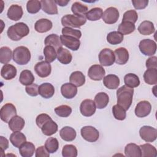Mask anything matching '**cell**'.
<instances>
[{
	"label": "cell",
	"mask_w": 157,
	"mask_h": 157,
	"mask_svg": "<svg viewBox=\"0 0 157 157\" xmlns=\"http://www.w3.org/2000/svg\"><path fill=\"white\" fill-rule=\"evenodd\" d=\"M151 110V104L147 101H140L136 105L134 110L135 115L139 118L148 116Z\"/></svg>",
	"instance_id": "4fadbf2b"
},
{
	"label": "cell",
	"mask_w": 157,
	"mask_h": 157,
	"mask_svg": "<svg viewBox=\"0 0 157 157\" xmlns=\"http://www.w3.org/2000/svg\"><path fill=\"white\" fill-rule=\"evenodd\" d=\"M94 101L98 109H102L107 105L109 101V98L105 93L100 92L95 96Z\"/></svg>",
	"instance_id": "d6a6232c"
},
{
	"label": "cell",
	"mask_w": 157,
	"mask_h": 157,
	"mask_svg": "<svg viewBox=\"0 0 157 157\" xmlns=\"http://www.w3.org/2000/svg\"><path fill=\"white\" fill-rule=\"evenodd\" d=\"M62 156L63 157H76L77 150L74 145H66L62 149Z\"/></svg>",
	"instance_id": "7dc6e473"
},
{
	"label": "cell",
	"mask_w": 157,
	"mask_h": 157,
	"mask_svg": "<svg viewBox=\"0 0 157 157\" xmlns=\"http://www.w3.org/2000/svg\"><path fill=\"white\" fill-rule=\"evenodd\" d=\"M124 37L118 31H112L107 35V42L112 45H117L122 42Z\"/></svg>",
	"instance_id": "ab89813d"
},
{
	"label": "cell",
	"mask_w": 157,
	"mask_h": 157,
	"mask_svg": "<svg viewBox=\"0 0 157 157\" xmlns=\"http://www.w3.org/2000/svg\"><path fill=\"white\" fill-rule=\"evenodd\" d=\"M55 1L56 4L57 5H59V6L63 7V6H66L69 3V1L68 0L67 1H66V0H55Z\"/></svg>",
	"instance_id": "91938a15"
},
{
	"label": "cell",
	"mask_w": 157,
	"mask_h": 157,
	"mask_svg": "<svg viewBox=\"0 0 157 157\" xmlns=\"http://www.w3.org/2000/svg\"><path fill=\"white\" fill-rule=\"evenodd\" d=\"M36 157H49L50 153L47 151L45 146H40L36 150Z\"/></svg>",
	"instance_id": "9f6ffc18"
},
{
	"label": "cell",
	"mask_w": 157,
	"mask_h": 157,
	"mask_svg": "<svg viewBox=\"0 0 157 157\" xmlns=\"http://www.w3.org/2000/svg\"><path fill=\"white\" fill-rule=\"evenodd\" d=\"M103 11L100 7H94L88 11L86 18L90 21L99 20L102 16Z\"/></svg>",
	"instance_id": "b9f144b4"
},
{
	"label": "cell",
	"mask_w": 157,
	"mask_h": 157,
	"mask_svg": "<svg viewBox=\"0 0 157 157\" xmlns=\"http://www.w3.org/2000/svg\"><path fill=\"white\" fill-rule=\"evenodd\" d=\"M25 121L24 119L17 115L13 117L8 123L9 129L13 132L22 130L25 126Z\"/></svg>",
	"instance_id": "44dd1931"
},
{
	"label": "cell",
	"mask_w": 157,
	"mask_h": 157,
	"mask_svg": "<svg viewBox=\"0 0 157 157\" xmlns=\"http://www.w3.org/2000/svg\"><path fill=\"white\" fill-rule=\"evenodd\" d=\"M16 115V108L15 105L11 103L4 104L0 110L1 119L5 123H9L10 119Z\"/></svg>",
	"instance_id": "9c48e42d"
},
{
	"label": "cell",
	"mask_w": 157,
	"mask_h": 157,
	"mask_svg": "<svg viewBox=\"0 0 157 157\" xmlns=\"http://www.w3.org/2000/svg\"><path fill=\"white\" fill-rule=\"evenodd\" d=\"M96 106L91 99H85L83 100L80 105V111L82 115L85 117H91L96 112Z\"/></svg>",
	"instance_id": "8fae6325"
},
{
	"label": "cell",
	"mask_w": 157,
	"mask_h": 157,
	"mask_svg": "<svg viewBox=\"0 0 157 157\" xmlns=\"http://www.w3.org/2000/svg\"><path fill=\"white\" fill-rule=\"evenodd\" d=\"M13 61L19 65H25L28 63L31 59V52L25 46H20L15 48L12 53Z\"/></svg>",
	"instance_id": "3957f363"
},
{
	"label": "cell",
	"mask_w": 157,
	"mask_h": 157,
	"mask_svg": "<svg viewBox=\"0 0 157 157\" xmlns=\"http://www.w3.org/2000/svg\"><path fill=\"white\" fill-rule=\"evenodd\" d=\"M52 22L47 18H41L38 20L35 25V30L39 33H44L50 31L52 28Z\"/></svg>",
	"instance_id": "ffe728a7"
},
{
	"label": "cell",
	"mask_w": 157,
	"mask_h": 157,
	"mask_svg": "<svg viewBox=\"0 0 157 157\" xmlns=\"http://www.w3.org/2000/svg\"><path fill=\"white\" fill-rule=\"evenodd\" d=\"M144 79L148 85H156L157 83V69H148L144 74Z\"/></svg>",
	"instance_id": "e575fe53"
},
{
	"label": "cell",
	"mask_w": 157,
	"mask_h": 157,
	"mask_svg": "<svg viewBox=\"0 0 157 157\" xmlns=\"http://www.w3.org/2000/svg\"><path fill=\"white\" fill-rule=\"evenodd\" d=\"M69 81L76 86H81L85 83V76L80 71H74L71 74Z\"/></svg>",
	"instance_id": "836d02e7"
},
{
	"label": "cell",
	"mask_w": 157,
	"mask_h": 157,
	"mask_svg": "<svg viewBox=\"0 0 157 157\" xmlns=\"http://www.w3.org/2000/svg\"><path fill=\"white\" fill-rule=\"evenodd\" d=\"M71 10L74 15L78 17H85L88 12V7L80 2H75L72 4Z\"/></svg>",
	"instance_id": "74e56055"
},
{
	"label": "cell",
	"mask_w": 157,
	"mask_h": 157,
	"mask_svg": "<svg viewBox=\"0 0 157 157\" xmlns=\"http://www.w3.org/2000/svg\"><path fill=\"white\" fill-rule=\"evenodd\" d=\"M35 152V146L31 142H25L19 147V153L23 157H31Z\"/></svg>",
	"instance_id": "4316f807"
},
{
	"label": "cell",
	"mask_w": 157,
	"mask_h": 157,
	"mask_svg": "<svg viewBox=\"0 0 157 157\" xmlns=\"http://www.w3.org/2000/svg\"><path fill=\"white\" fill-rule=\"evenodd\" d=\"M139 32L144 36H148L153 34L155 31L153 23L150 21H144L137 28Z\"/></svg>",
	"instance_id": "4dcf8cb0"
},
{
	"label": "cell",
	"mask_w": 157,
	"mask_h": 157,
	"mask_svg": "<svg viewBox=\"0 0 157 157\" xmlns=\"http://www.w3.org/2000/svg\"><path fill=\"white\" fill-rule=\"evenodd\" d=\"M82 137L89 142H94L99 137V132L98 129L91 126H85L82 128L80 131Z\"/></svg>",
	"instance_id": "8992f818"
},
{
	"label": "cell",
	"mask_w": 157,
	"mask_h": 157,
	"mask_svg": "<svg viewBox=\"0 0 157 157\" xmlns=\"http://www.w3.org/2000/svg\"><path fill=\"white\" fill-rule=\"evenodd\" d=\"M61 32H62V35L74 37L78 39H79L82 36V33L80 30L74 29L72 28L64 27L63 28Z\"/></svg>",
	"instance_id": "816d5d0a"
},
{
	"label": "cell",
	"mask_w": 157,
	"mask_h": 157,
	"mask_svg": "<svg viewBox=\"0 0 157 157\" xmlns=\"http://www.w3.org/2000/svg\"><path fill=\"white\" fill-rule=\"evenodd\" d=\"M29 33V29L26 24L19 22L10 26L7 31L8 37L13 41H18L26 36Z\"/></svg>",
	"instance_id": "7a4b0ae2"
},
{
	"label": "cell",
	"mask_w": 157,
	"mask_h": 157,
	"mask_svg": "<svg viewBox=\"0 0 157 157\" xmlns=\"http://www.w3.org/2000/svg\"><path fill=\"white\" fill-rule=\"evenodd\" d=\"M115 61L120 65L125 64L129 59V52L124 47H120L114 52Z\"/></svg>",
	"instance_id": "2e32d148"
},
{
	"label": "cell",
	"mask_w": 157,
	"mask_h": 157,
	"mask_svg": "<svg viewBox=\"0 0 157 157\" xmlns=\"http://www.w3.org/2000/svg\"><path fill=\"white\" fill-rule=\"evenodd\" d=\"M56 114L61 117H67L72 113V109L67 105H61L55 109Z\"/></svg>",
	"instance_id": "681fc988"
},
{
	"label": "cell",
	"mask_w": 157,
	"mask_h": 157,
	"mask_svg": "<svg viewBox=\"0 0 157 157\" xmlns=\"http://www.w3.org/2000/svg\"><path fill=\"white\" fill-rule=\"evenodd\" d=\"M141 151V156L142 157H156L157 156V150L156 148L150 144H145L140 145Z\"/></svg>",
	"instance_id": "d590c367"
},
{
	"label": "cell",
	"mask_w": 157,
	"mask_h": 157,
	"mask_svg": "<svg viewBox=\"0 0 157 157\" xmlns=\"http://www.w3.org/2000/svg\"><path fill=\"white\" fill-rule=\"evenodd\" d=\"M40 129L44 135L50 136L55 134L57 132L58 125L54 121L52 120V119H50L45 122L42 125Z\"/></svg>",
	"instance_id": "83f0119b"
},
{
	"label": "cell",
	"mask_w": 157,
	"mask_h": 157,
	"mask_svg": "<svg viewBox=\"0 0 157 157\" xmlns=\"http://www.w3.org/2000/svg\"><path fill=\"white\" fill-rule=\"evenodd\" d=\"M10 141L15 147L19 148L26 141V138L20 131H14L10 136Z\"/></svg>",
	"instance_id": "f546056e"
},
{
	"label": "cell",
	"mask_w": 157,
	"mask_h": 157,
	"mask_svg": "<svg viewBox=\"0 0 157 157\" xmlns=\"http://www.w3.org/2000/svg\"><path fill=\"white\" fill-rule=\"evenodd\" d=\"M86 21L85 17H78L75 15L67 14L61 18V24L64 27L80 28Z\"/></svg>",
	"instance_id": "277c9868"
},
{
	"label": "cell",
	"mask_w": 157,
	"mask_h": 157,
	"mask_svg": "<svg viewBox=\"0 0 157 157\" xmlns=\"http://www.w3.org/2000/svg\"><path fill=\"white\" fill-rule=\"evenodd\" d=\"M55 93V88L50 83H42L39 87V94L44 98L49 99Z\"/></svg>",
	"instance_id": "cb8c5ba5"
},
{
	"label": "cell",
	"mask_w": 157,
	"mask_h": 157,
	"mask_svg": "<svg viewBox=\"0 0 157 157\" xmlns=\"http://www.w3.org/2000/svg\"><path fill=\"white\" fill-rule=\"evenodd\" d=\"M99 61L101 66H112L115 62L114 52L109 48L102 49L99 54Z\"/></svg>",
	"instance_id": "ba28073f"
},
{
	"label": "cell",
	"mask_w": 157,
	"mask_h": 157,
	"mask_svg": "<svg viewBox=\"0 0 157 157\" xmlns=\"http://www.w3.org/2000/svg\"><path fill=\"white\" fill-rule=\"evenodd\" d=\"M112 113L115 118L118 120H124L126 117V110L118 104L113 106Z\"/></svg>",
	"instance_id": "c3c4849f"
},
{
	"label": "cell",
	"mask_w": 157,
	"mask_h": 157,
	"mask_svg": "<svg viewBox=\"0 0 157 157\" xmlns=\"http://www.w3.org/2000/svg\"><path fill=\"white\" fill-rule=\"evenodd\" d=\"M34 76L33 75L32 72L29 70H23L20 73L19 77V82L23 85H29L33 83L34 81Z\"/></svg>",
	"instance_id": "8d00e7d4"
},
{
	"label": "cell",
	"mask_w": 157,
	"mask_h": 157,
	"mask_svg": "<svg viewBox=\"0 0 157 157\" xmlns=\"http://www.w3.org/2000/svg\"><path fill=\"white\" fill-rule=\"evenodd\" d=\"M132 3L136 9L140 10L145 9L148 4V0H132Z\"/></svg>",
	"instance_id": "11a10c76"
},
{
	"label": "cell",
	"mask_w": 157,
	"mask_h": 157,
	"mask_svg": "<svg viewBox=\"0 0 157 157\" xmlns=\"http://www.w3.org/2000/svg\"><path fill=\"white\" fill-rule=\"evenodd\" d=\"M42 10L47 14L55 15L58 13L57 4L54 0L40 1Z\"/></svg>",
	"instance_id": "7402d4cb"
},
{
	"label": "cell",
	"mask_w": 157,
	"mask_h": 157,
	"mask_svg": "<svg viewBox=\"0 0 157 157\" xmlns=\"http://www.w3.org/2000/svg\"><path fill=\"white\" fill-rule=\"evenodd\" d=\"M44 54L45 61L49 63L54 61L56 58V52L55 49L50 45H47L44 47Z\"/></svg>",
	"instance_id": "ee69618b"
},
{
	"label": "cell",
	"mask_w": 157,
	"mask_h": 157,
	"mask_svg": "<svg viewBox=\"0 0 157 157\" xmlns=\"http://www.w3.org/2000/svg\"><path fill=\"white\" fill-rule=\"evenodd\" d=\"M42 7L41 2L37 0H30L27 2L26 9L29 13H37Z\"/></svg>",
	"instance_id": "bcb514c9"
},
{
	"label": "cell",
	"mask_w": 157,
	"mask_h": 157,
	"mask_svg": "<svg viewBox=\"0 0 157 157\" xmlns=\"http://www.w3.org/2000/svg\"><path fill=\"white\" fill-rule=\"evenodd\" d=\"M135 29L136 27L134 24L126 21H122L118 28V31L123 35L129 34L134 32Z\"/></svg>",
	"instance_id": "60d3db41"
},
{
	"label": "cell",
	"mask_w": 157,
	"mask_h": 157,
	"mask_svg": "<svg viewBox=\"0 0 157 157\" xmlns=\"http://www.w3.org/2000/svg\"><path fill=\"white\" fill-rule=\"evenodd\" d=\"M124 154L128 157H141V151L139 145L130 143L124 148Z\"/></svg>",
	"instance_id": "f1b7e54d"
},
{
	"label": "cell",
	"mask_w": 157,
	"mask_h": 157,
	"mask_svg": "<svg viewBox=\"0 0 157 157\" xmlns=\"http://www.w3.org/2000/svg\"><path fill=\"white\" fill-rule=\"evenodd\" d=\"M124 82L126 86L129 88H136L140 85V80L139 77L135 74L129 73L124 75Z\"/></svg>",
	"instance_id": "f35d334b"
},
{
	"label": "cell",
	"mask_w": 157,
	"mask_h": 157,
	"mask_svg": "<svg viewBox=\"0 0 157 157\" xmlns=\"http://www.w3.org/2000/svg\"><path fill=\"white\" fill-rule=\"evenodd\" d=\"M157 58L156 56H151L147 59L146 61V67L147 69H157Z\"/></svg>",
	"instance_id": "6f0895ef"
},
{
	"label": "cell",
	"mask_w": 157,
	"mask_h": 157,
	"mask_svg": "<svg viewBox=\"0 0 157 157\" xmlns=\"http://www.w3.org/2000/svg\"><path fill=\"white\" fill-rule=\"evenodd\" d=\"M12 50L8 47H2L0 48V62L2 64H7L10 61L12 56Z\"/></svg>",
	"instance_id": "7bdbcfd3"
},
{
	"label": "cell",
	"mask_w": 157,
	"mask_h": 157,
	"mask_svg": "<svg viewBox=\"0 0 157 157\" xmlns=\"http://www.w3.org/2000/svg\"><path fill=\"white\" fill-rule=\"evenodd\" d=\"M0 147L2 152H4L9 147V141L3 136L0 137Z\"/></svg>",
	"instance_id": "680465c9"
},
{
	"label": "cell",
	"mask_w": 157,
	"mask_h": 157,
	"mask_svg": "<svg viewBox=\"0 0 157 157\" xmlns=\"http://www.w3.org/2000/svg\"><path fill=\"white\" fill-rule=\"evenodd\" d=\"M61 138L64 141L71 142L74 140L76 137L75 130L70 126H64L59 131Z\"/></svg>",
	"instance_id": "484cf974"
},
{
	"label": "cell",
	"mask_w": 157,
	"mask_h": 157,
	"mask_svg": "<svg viewBox=\"0 0 157 157\" xmlns=\"http://www.w3.org/2000/svg\"><path fill=\"white\" fill-rule=\"evenodd\" d=\"M61 93L62 96L66 99H72L74 98L77 93L76 86L71 83H64L61 87Z\"/></svg>",
	"instance_id": "e0dca14e"
},
{
	"label": "cell",
	"mask_w": 157,
	"mask_h": 157,
	"mask_svg": "<svg viewBox=\"0 0 157 157\" xmlns=\"http://www.w3.org/2000/svg\"><path fill=\"white\" fill-rule=\"evenodd\" d=\"M45 147L50 153H53L58 150L59 142L56 138L49 137L45 141Z\"/></svg>",
	"instance_id": "f6af8a7d"
},
{
	"label": "cell",
	"mask_w": 157,
	"mask_h": 157,
	"mask_svg": "<svg viewBox=\"0 0 157 157\" xmlns=\"http://www.w3.org/2000/svg\"><path fill=\"white\" fill-rule=\"evenodd\" d=\"M59 37L62 44L67 47L69 49L73 51H77L78 50L80 45V41L79 39L74 37L65 35H61Z\"/></svg>",
	"instance_id": "9a60e30c"
},
{
	"label": "cell",
	"mask_w": 157,
	"mask_h": 157,
	"mask_svg": "<svg viewBox=\"0 0 157 157\" xmlns=\"http://www.w3.org/2000/svg\"><path fill=\"white\" fill-rule=\"evenodd\" d=\"M16 67L10 64H5L1 68V75L5 80H9L15 78L17 75Z\"/></svg>",
	"instance_id": "d6986e66"
},
{
	"label": "cell",
	"mask_w": 157,
	"mask_h": 157,
	"mask_svg": "<svg viewBox=\"0 0 157 157\" xmlns=\"http://www.w3.org/2000/svg\"><path fill=\"white\" fill-rule=\"evenodd\" d=\"M36 73L41 78L48 77L52 71V66L50 64L46 61H42L38 62L34 67Z\"/></svg>",
	"instance_id": "5bb4252c"
},
{
	"label": "cell",
	"mask_w": 157,
	"mask_h": 157,
	"mask_svg": "<svg viewBox=\"0 0 157 157\" xmlns=\"http://www.w3.org/2000/svg\"><path fill=\"white\" fill-rule=\"evenodd\" d=\"M39 86L36 83H32L25 88L26 93L31 96H37L39 94Z\"/></svg>",
	"instance_id": "f5cc1de1"
},
{
	"label": "cell",
	"mask_w": 157,
	"mask_h": 157,
	"mask_svg": "<svg viewBox=\"0 0 157 157\" xmlns=\"http://www.w3.org/2000/svg\"><path fill=\"white\" fill-rule=\"evenodd\" d=\"M138 18V15L136 10H129L125 12L123 14L122 21L129 22L134 24Z\"/></svg>",
	"instance_id": "f907efd6"
},
{
	"label": "cell",
	"mask_w": 157,
	"mask_h": 157,
	"mask_svg": "<svg viewBox=\"0 0 157 157\" xmlns=\"http://www.w3.org/2000/svg\"><path fill=\"white\" fill-rule=\"evenodd\" d=\"M134 94V89L126 85L119 88L117 91V104L128 110L131 105Z\"/></svg>",
	"instance_id": "6da1fadb"
},
{
	"label": "cell",
	"mask_w": 157,
	"mask_h": 157,
	"mask_svg": "<svg viewBox=\"0 0 157 157\" xmlns=\"http://www.w3.org/2000/svg\"><path fill=\"white\" fill-rule=\"evenodd\" d=\"M50 119H52V118L48 115H47L46 113H41V114H39V115H37V117H36V124L37 125V126L40 128H41L42 125L45 122H47V121H48Z\"/></svg>",
	"instance_id": "db71d44e"
},
{
	"label": "cell",
	"mask_w": 157,
	"mask_h": 157,
	"mask_svg": "<svg viewBox=\"0 0 157 157\" xmlns=\"http://www.w3.org/2000/svg\"><path fill=\"white\" fill-rule=\"evenodd\" d=\"M56 57L58 60L63 64L70 63L72 59L71 52L63 47H60L57 50Z\"/></svg>",
	"instance_id": "d4e9b609"
},
{
	"label": "cell",
	"mask_w": 157,
	"mask_h": 157,
	"mask_svg": "<svg viewBox=\"0 0 157 157\" xmlns=\"http://www.w3.org/2000/svg\"><path fill=\"white\" fill-rule=\"evenodd\" d=\"M120 17L118 9L113 7H110L105 10L103 12L102 18L103 21L107 24L115 23Z\"/></svg>",
	"instance_id": "30bf717a"
},
{
	"label": "cell",
	"mask_w": 157,
	"mask_h": 157,
	"mask_svg": "<svg viewBox=\"0 0 157 157\" xmlns=\"http://www.w3.org/2000/svg\"><path fill=\"white\" fill-rule=\"evenodd\" d=\"M103 83L108 89L115 90L120 85V79L116 75L109 74L103 78Z\"/></svg>",
	"instance_id": "603a6c76"
},
{
	"label": "cell",
	"mask_w": 157,
	"mask_h": 157,
	"mask_svg": "<svg viewBox=\"0 0 157 157\" xmlns=\"http://www.w3.org/2000/svg\"><path fill=\"white\" fill-rule=\"evenodd\" d=\"M45 45L53 47L55 50L62 47V43L60 40V37L56 34H51L47 36L44 40Z\"/></svg>",
	"instance_id": "1f68e13d"
},
{
	"label": "cell",
	"mask_w": 157,
	"mask_h": 157,
	"mask_svg": "<svg viewBox=\"0 0 157 157\" xmlns=\"http://www.w3.org/2000/svg\"><path fill=\"white\" fill-rule=\"evenodd\" d=\"M23 12L21 6L18 4H13L7 10V17L13 21L19 20L23 16Z\"/></svg>",
	"instance_id": "ac0fdd59"
},
{
	"label": "cell",
	"mask_w": 157,
	"mask_h": 157,
	"mask_svg": "<svg viewBox=\"0 0 157 157\" xmlns=\"http://www.w3.org/2000/svg\"><path fill=\"white\" fill-rule=\"evenodd\" d=\"M105 74V71L103 67L99 64L92 65L88 69V75L93 80H101Z\"/></svg>",
	"instance_id": "7c38bea8"
},
{
	"label": "cell",
	"mask_w": 157,
	"mask_h": 157,
	"mask_svg": "<svg viewBox=\"0 0 157 157\" xmlns=\"http://www.w3.org/2000/svg\"><path fill=\"white\" fill-rule=\"evenodd\" d=\"M140 52L145 56H152L156 51V44L151 39H145L142 40L139 45Z\"/></svg>",
	"instance_id": "5b68a950"
},
{
	"label": "cell",
	"mask_w": 157,
	"mask_h": 157,
	"mask_svg": "<svg viewBox=\"0 0 157 157\" xmlns=\"http://www.w3.org/2000/svg\"><path fill=\"white\" fill-rule=\"evenodd\" d=\"M139 135L141 139L147 142H152L156 139L157 130L150 126H144L139 130Z\"/></svg>",
	"instance_id": "52a82bcc"
}]
</instances>
